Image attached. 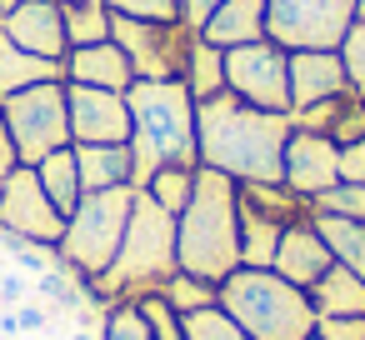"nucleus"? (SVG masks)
Wrapping results in <instances>:
<instances>
[{
    "label": "nucleus",
    "instance_id": "nucleus-37",
    "mask_svg": "<svg viewBox=\"0 0 365 340\" xmlns=\"http://www.w3.org/2000/svg\"><path fill=\"white\" fill-rule=\"evenodd\" d=\"M16 320H21V335H41V330L51 325V305L31 295V300H21V305H16Z\"/></svg>",
    "mask_w": 365,
    "mask_h": 340
},
{
    "label": "nucleus",
    "instance_id": "nucleus-13",
    "mask_svg": "<svg viewBox=\"0 0 365 340\" xmlns=\"http://www.w3.org/2000/svg\"><path fill=\"white\" fill-rule=\"evenodd\" d=\"M280 185L295 190L310 205L315 195H325L330 185H340V145L330 135H315V130H290Z\"/></svg>",
    "mask_w": 365,
    "mask_h": 340
},
{
    "label": "nucleus",
    "instance_id": "nucleus-36",
    "mask_svg": "<svg viewBox=\"0 0 365 340\" xmlns=\"http://www.w3.org/2000/svg\"><path fill=\"white\" fill-rule=\"evenodd\" d=\"M315 340H365V315H315Z\"/></svg>",
    "mask_w": 365,
    "mask_h": 340
},
{
    "label": "nucleus",
    "instance_id": "nucleus-42",
    "mask_svg": "<svg viewBox=\"0 0 365 340\" xmlns=\"http://www.w3.org/2000/svg\"><path fill=\"white\" fill-rule=\"evenodd\" d=\"M0 335L21 340V320H16V310H11V305H0Z\"/></svg>",
    "mask_w": 365,
    "mask_h": 340
},
{
    "label": "nucleus",
    "instance_id": "nucleus-28",
    "mask_svg": "<svg viewBox=\"0 0 365 340\" xmlns=\"http://www.w3.org/2000/svg\"><path fill=\"white\" fill-rule=\"evenodd\" d=\"M140 190H145L160 210L180 215V210H185V200H190V190H195V165H165V170H155Z\"/></svg>",
    "mask_w": 365,
    "mask_h": 340
},
{
    "label": "nucleus",
    "instance_id": "nucleus-34",
    "mask_svg": "<svg viewBox=\"0 0 365 340\" xmlns=\"http://www.w3.org/2000/svg\"><path fill=\"white\" fill-rule=\"evenodd\" d=\"M106 6L135 21H180V0H106Z\"/></svg>",
    "mask_w": 365,
    "mask_h": 340
},
{
    "label": "nucleus",
    "instance_id": "nucleus-48",
    "mask_svg": "<svg viewBox=\"0 0 365 340\" xmlns=\"http://www.w3.org/2000/svg\"><path fill=\"white\" fill-rule=\"evenodd\" d=\"M0 340H11V335H0Z\"/></svg>",
    "mask_w": 365,
    "mask_h": 340
},
{
    "label": "nucleus",
    "instance_id": "nucleus-17",
    "mask_svg": "<svg viewBox=\"0 0 365 340\" xmlns=\"http://www.w3.org/2000/svg\"><path fill=\"white\" fill-rule=\"evenodd\" d=\"M61 71H66L71 86H96V91H130L135 86V71H130V61H125V51L115 41L66 51Z\"/></svg>",
    "mask_w": 365,
    "mask_h": 340
},
{
    "label": "nucleus",
    "instance_id": "nucleus-27",
    "mask_svg": "<svg viewBox=\"0 0 365 340\" xmlns=\"http://www.w3.org/2000/svg\"><path fill=\"white\" fill-rule=\"evenodd\" d=\"M61 11H66V41H71V51L110 41V6H106V0H81V6H61Z\"/></svg>",
    "mask_w": 365,
    "mask_h": 340
},
{
    "label": "nucleus",
    "instance_id": "nucleus-45",
    "mask_svg": "<svg viewBox=\"0 0 365 340\" xmlns=\"http://www.w3.org/2000/svg\"><path fill=\"white\" fill-rule=\"evenodd\" d=\"M355 21H365V0H355Z\"/></svg>",
    "mask_w": 365,
    "mask_h": 340
},
{
    "label": "nucleus",
    "instance_id": "nucleus-20",
    "mask_svg": "<svg viewBox=\"0 0 365 340\" xmlns=\"http://www.w3.org/2000/svg\"><path fill=\"white\" fill-rule=\"evenodd\" d=\"M41 81H66L61 61H46V56H31L21 51L6 31H0V101L26 91V86H41Z\"/></svg>",
    "mask_w": 365,
    "mask_h": 340
},
{
    "label": "nucleus",
    "instance_id": "nucleus-9",
    "mask_svg": "<svg viewBox=\"0 0 365 340\" xmlns=\"http://www.w3.org/2000/svg\"><path fill=\"white\" fill-rule=\"evenodd\" d=\"M110 41L125 51L135 81H180L195 31L185 21H135L110 11Z\"/></svg>",
    "mask_w": 365,
    "mask_h": 340
},
{
    "label": "nucleus",
    "instance_id": "nucleus-12",
    "mask_svg": "<svg viewBox=\"0 0 365 340\" xmlns=\"http://www.w3.org/2000/svg\"><path fill=\"white\" fill-rule=\"evenodd\" d=\"M71 145H130V105L125 91H96L66 81Z\"/></svg>",
    "mask_w": 365,
    "mask_h": 340
},
{
    "label": "nucleus",
    "instance_id": "nucleus-1",
    "mask_svg": "<svg viewBox=\"0 0 365 340\" xmlns=\"http://www.w3.org/2000/svg\"><path fill=\"white\" fill-rule=\"evenodd\" d=\"M290 130H295L290 115L255 110L230 91L195 101V160L205 170L230 175L235 185H275L285 170Z\"/></svg>",
    "mask_w": 365,
    "mask_h": 340
},
{
    "label": "nucleus",
    "instance_id": "nucleus-21",
    "mask_svg": "<svg viewBox=\"0 0 365 340\" xmlns=\"http://www.w3.org/2000/svg\"><path fill=\"white\" fill-rule=\"evenodd\" d=\"M310 305H315V315H365V275L330 265L310 285Z\"/></svg>",
    "mask_w": 365,
    "mask_h": 340
},
{
    "label": "nucleus",
    "instance_id": "nucleus-26",
    "mask_svg": "<svg viewBox=\"0 0 365 340\" xmlns=\"http://www.w3.org/2000/svg\"><path fill=\"white\" fill-rule=\"evenodd\" d=\"M155 295H160L175 315H195V310H205V305H220V285H215V280H200V275H190V270H175Z\"/></svg>",
    "mask_w": 365,
    "mask_h": 340
},
{
    "label": "nucleus",
    "instance_id": "nucleus-23",
    "mask_svg": "<svg viewBox=\"0 0 365 340\" xmlns=\"http://www.w3.org/2000/svg\"><path fill=\"white\" fill-rule=\"evenodd\" d=\"M36 180H41V190L51 195V205H56L61 215H71V210L81 205V195H86L81 170H76V150H71V145H66V150H51V155L36 165Z\"/></svg>",
    "mask_w": 365,
    "mask_h": 340
},
{
    "label": "nucleus",
    "instance_id": "nucleus-8",
    "mask_svg": "<svg viewBox=\"0 0 365 340\" xmlns=\"http://www.w3.org/2000/svg\"><path fill=\"white\" fill-rule=\"evenodd\" d=\"M355 0H265V36L285 51H340Z\"/></svg>",
    "mask_w": 365,
    "mask_h": 340
},
{
    "label": "nucleus",
    "instance_id": "nucleus-14",
    "mask_svg": "<svg viewBox=\"0 0 365 340\" xmlns=\"http://www.w3.org/2000/svg\"><path fill=\"white\" fill-rule=\"evenodd\" d=\"M0 31H6L21 51L46 56V61H66L71 41H66V11L61 0H21L16 11L0 16Z\"/></svg>",
    "mask_w": 365,
    "mask_h": 340
},
{
    "label": "nucleus",
    "instance_id": "nucleus-16",
    "mask_svg": "<svg viewBox=\"0 0 365 340\" xmlns=\"http://www.w3.org/2000/svg\"><path fill=\"white\" fill-rule=\"evenodd\" d=\"M330 265H335V260H330V250H325V240H320V230H315V220H310V215L280 230V245H275V260H270V270H275V275H285L290 285L310 290Z\"/></svg>",
    "mask_w": 365,
    "mask_h": 340
},
{
    "label": "nucleus",
    "instance_id": "nucleus-5",
    "mask_svg": "<svg viewBox=\"0 0 365 340\" xmlns=\"http://www.w3.org/2000/svg\"><path fill=\"white\" fill-rule=\"evenodd\" d=\"M220 310L250 335V340H310L315 335V305L310 290L290 285L275 270H230L220 280Z\"/></svg>",
    "mask_w": 365,
    "mask_h": 340
},
{
    "label": "nucleus",
    "instance_id": "nucleus-47",
    "mask_svg": "<svg viewBox=\"0 0 365 340\" xmlns=\"http://www.w3.org/2000/svg\"><path fill=\"white\" fill-rule=\"evenodd\" d=\"M0 275H6V265H0Z\"/></svg>",
    "mask_w": 365,
    "mask_h": 340
},
{
    "label": "nucleus",
    "instance_id": "nucleus-19",
    "mask_svg": "<svg viewBox=\"0 0 365 340\" xmlns=\"http://www.w3.org/2000/svg\"><path fill=\"white\" fill-rule=\"evenodd\" d=\"M76 150V170L86 190H115V185H135V155L130 145H71Z\"/></svg>",
    "mask_w": 365,
    "mask_h": 340
},
{
    "label": "nucleus",
    "instance_id": "nucleus-7",
    "mask_svg": "<svg viewBox=\"0 0 365 340\" xmlns=\"http://www.w3.org/2000/svg\"><path fill=\"white\" fill-rule=\"evenodd\" d=\"M0 130L11 135L21 165H41L51 150L71 145V110H66V81H41L0 101Z\"/></svg>",
    "mask_w": 365,
    "mask_h": 340
},
{
    "label": "nucleus",
    "instance_id": "nucleus-2",
    "mask_svg": "<svg viewBox=\"0 0 365 340\" xmlns=\"http://www.w3.org/2000/svg\"><path fill=\"white\" fill-rule=\"evenodd\" d=\"M175 270H180L175 265V215L160 210L145 190H135V205H130V220H125V235H120L110 270L96 280H81V295H86V305L110 310L115 300L155 295Z\"/></svg>",
    "mask_w": 365,
    "mask_h": 340
},
{
    "label": "nucleus",
    "instance_id": "nucleus-25",
    "mask_svg": "<svg viewBox=\"0 0 365 340\" xmlns=\"http://www.w3.org/2000/svg\"><path fill=\"white\" fill-rule=\"evenodd\" d=\"M310 220H315L330 260L355 270V275H365V220H340V215H310Z\"/></svg>",
    "mask_w": 365,
    "mask_h": 340
},
{
    "label": "nucleus",
    "instance_id": "nucleus-38",
    "mask_svg": "<svg viewBox=\"0 0 365 340\" xmlns=\"http://www.w3.org/2000/svg\"><path fill=\"white\" fill-rule=\"evenodd\" d=\"M340 180L365 185V135H360V140H350V145H340Z\"/></svg>",
    "mask_w": 365,
    "mask_h": 340
},
{
    "label": "nucleus",
    "instance_id": "nucleus-30",
    "mask_svg": "<svg viewBox=\"0 0 365 340\" xmlns=\"http://www.w3.org/2000/svg\"><path fill=\"white\" fill-rule=\"evenodd\" d=\"M310 215L365 220V185H355V180H340V185H330L325 195H315V200H310Z\"/></svg>",
    "mask_w": 365,
    "mask_h": 340
},
{
    "label": "nucleus",
    "instance_id": "nucleus-3",
    "mask_svg": "<svg viewBox=\"0 0 365 340\" xmlns=\"http://www.w3.org/2000/svg\"><path fill=\"white\" fill-rule=\"evenodd\" d=\"M175 265L215 285L240 270V185L230 175L195 165V190L175 215Z\"/></svg>",
    "mask_w": 365,
    "mask_h": 340
},
{
    "label": "nucleus",
    "instance_id": "nucleus-39",
    "mask_svg": "<svg viewBox=\"0 0 365 340\" xmlns=\"http://www.w3.org/2000/svg\"><path fill=\"white\" fill-rule=\"evenodd\" d=\"M21 300H31V275H21V270H6L0 275V305H21Z\"/></svg>",
    "mask_w": 365,
    "mask_h": 340
},
{
    "label": "nucleus",
    "instance_id": "nucleus-22",
    "mask_svg": "<svg viewBox=\"0 0 365 340\" xmlns=\"http://www.w3.org/2000/svg\"><path fill=\"white\" fill-rule=\"evenodd\" d=\"M180 86L190 91V101H210L225 91V51L210 46L205 36L190 41V56H185V71H180Z\"/></svg>",
    "mask_w": 365,
    "mask_h": 340
},
{
    "label": "nucleus",
    "instance_id": "nucleus-40",
    "mask_svg": "<svg viewBox=\"0 0 365 340\" xmlns=\"http://www.w3.org/2000/svg\"><path fill=\"white\" fill-rule=\"evenodd\" d=\"M215 6H220V0H180V21H185L190 31H200V26H205V16H210Z\"/></svg>",
    "mask_w": 365,
    "mask_h": 340
},
{
    "label": "nucleus",
    "instance_id": "nucleus-4",
    "mask_svg": "<svg viewBox=\"0 0 365 340\" xmlns=\"http://www.w3.org/2000/svg\"><path fill=\"white\" fill-rule=\"evenodd\" d=\"M125 105H130L135 190L165 165H200L195 160V101L180 81H135L125 91Z\"/></svg>",
    "mask_w": 365,
    "mask_h": 340
},
{
    "label": "nucleus",
    "instance_id": "nucleus-15",
    "mask_svg": "<svg viewBox=\"0 0 365 340\" xmlns=\"http://www.w3.org/2000/svg\"><path fill=\"white\" fill-rule=\"evenodd\" d=\"M345 91H350V76L340 51H290V110L320 105Z\"/></svg>",
    "mask_w": 365,
    "mask_h": 340
},
{
    "label": "nucleus",
    "instance_id": "nucleus-11",
    "mask_svg": "<svg viewBox=\"0 0 365 340\" xmlns=\"http://www.w3.org/2000/svg\"><path fill=\"white\" fill-rule=\"evenodd\" d=\"M66 230V215L51 205V195L36 180V165H16L6 190H0V235L26 240V245H56Z\"/></svg>",
    "mask_w": 365,
    "mask_h": 340
},
{
    "label": "nucleus",
    "instance_id": "nucleus-43",
    "mask_svg": "<svg viewBox=\"0 0 365 340\" xmlns=\"http://www.w3.org/2000/svg\"><path fill=\"white\" fill-rule=\"evenodd\" d=\"M66 340H101V330H86V325H81V330H71Z\"/></svg>",
    "mask_w": 365,
    "mask_h": 340
},
{
    "label": "nucleus",
    "instance_id": "nucleus-24",
    "mask_svg": "<svg viewBox=\"0 0 365 340\" xmlns=\"http://www.w3.org/2000/svg\"><path fill=\"white\" fill-rule=\"evenodd\" d=\"M280 220H270L265 210H255L250 200H240V265L250 270H270L275 245H280Z\"/></svg>",
    "mask_w": 365,
    "mask_h": 340
},
{
    "label": "nucleus",
    "instance_id": "nucleus-29",
    "mask_svg": "<svg viewBox=\"0 0 365 340\" xmlns=\"http://www.w3.org/2000/svg\"><path fill=\"white\" fill-rule=\"evenodd\" d=\"M101 340H155V335L135 300H115L110 310H101Z\"/></svg>",
    "mask_w": 365,
    "mask_h": 340
},
{
    "label": "nucleus",
    "instance_id": "nucleus-18",
    "mask_svg": "<svg viewBox=\"0 0 365 340\" xmlns=\"http://www.w3.org/2000/svg\"><path fill=\"white\" fill-rule=\"evenodd\" d=\"M195 36H205V41L220 46V51L265 41V0H220Z\"/></svg>",
    "mask_w": 365,
    "mask_h": 340
},
{
    "label": "nucleus",
    "instance_id": "nucleus-6",
    "mask_svg": "<svg viewBox=\"0 0 365 340\" xmlns=\"http://www.w3.org/2000/svg\"><path fill=\"white\" fill-rule=\"evenodd\" d=\"M130 205H135V185L86 190L81 205L66 215L61 240L51 245L56 265H66L76 280H96V275H106L110 260H115V250H120V235H125Z\"/></svg>",
    "mask_w": 365,
    "mask_h": 340
},
{
    "label": "nucleus",
    "instance_id": "nucleus-32",
    "mask_svg": "<svg viewBox=\"0 0 365 340\" xmlns=\"http://www.w3.org/2000/svg\"><path fill=\"white\" fill-rule=\"evenodd\" d=\"M135 305H140V315L150 320V335H155V340H190V335H185V315H175L160 295H140Z\"/></svg>",
    "mask_w": 365,
    "mask_h": 340
},
{
    "label": "nucleus",
    "instance_id": "nucleus-35",
    "mask_svg": "<svg viewBox=\"0 0 365 340\" xmlns=\"http://www.w3.org/2000/svg\"><path fill=\"white\" fill-rule=\"evenodd\" d=\"M360 135H365V96H350V101L340 105L335 125H330V140H335V145H350V140H360Z\"/></svg>",
    "mask_w": 365,
    "mask_h": 340
},
{
    "label": "nucleus",
    "instance_id": "nucleus-46",
    "mask_svg": "<svg viewBox=\"0 0 365 340\" xmlns=\"http://www.w3.org/2000/svg\"><path fill=\"white\" fill-rule=\"evenodd\" d=\"M61 6H81V0H61Z\"/></svg>",
    "mask_w": 365,
    "mask_h": 340
},
{
    "label": "nucleus",
    "instance_id": "nucleus-49",
    "mask_svg": "<svg viewBox=\"0 0 365 340\" xmlns=\"http://www.w3.org/2000/svg\"><path fill=\"white\" fill-rule=\"evenodd\" d=\"M310 340H315V335H310Z\"/></svg>",
    "mask_w": 365,
    "mask_h": 340
},
{
    "label": "nucleus",
    "instance_id": "nucleus-33",
    "mask_svg": "<svg viewBox=\"0 0 365 340\" xmlns=\"http://www.w3.org/2000/svg\"><path fill=\"white\" fill-rule=\"evenodd\" d=\"M340 61H345V76H350V91L365 96V21L350 26V36L340 41Z\"/></svg>",
    "mask_w": 365,
    "mask_h": 340
},
{
    "label": "nucleus",
    "instance_id": "nucleus-41",
    "mask_svg": "<svg viewBox=\"0 0 365 340\" xmlns=\"http://www.w3.org/2000/svg\"><path fill=\"white\" fill-rule=\"evenodd\" d=\"M21 165V155H16V145H11V135L0 130V190H6V180H11V170Z\"/></svg>",
    "mask_w": 365,
    "mask_h": 340
},
{
    "label": "nucleus",
    "instance_id": "nucleus-31",
    "mask_svg": "<svg viewBox=\"0 0 365 340\" xmlns=\"http://www.w3.org/2000/svg\"><path fill=\"white\" fill-rule=\"evenodd\" d=\"M185 335L190 340H250L220 305H205V310H195V315H185Z\"/></svg>",
    "mask_w": 365,
    "mask_h": 340
},
{
    "label": "nucleus",
    "instance_id": "nucleus-10",
    "mask_svg": "<svg viewBox=\"0 0 365 340\" xmlns=\"http://www.w3.org/2000/svg\"><path fill=\"white\" fill-rule=\"evenodd\" d=\"M225 91L255 110H280L290 115V51L265 41L230 46L225 51Z\"/></svg>",
    "mask_w": 365,
    "mask_h": 340
},
{
    "label": "nucleus",
    "instance_id": "nucleus-44",
    "mask_svg": "<svg viewBox=\"0 0 365 340\" xmlns=\"http://www.w3.org/2000/svg\"><path fill=\"white\" fill-rule=\"evenodd\" d=\"M21 6V0H0V16H6V11H16Z\"/></svg>",
    "mask_w": 365,
    "mask_h": 340
}]
</instances>
